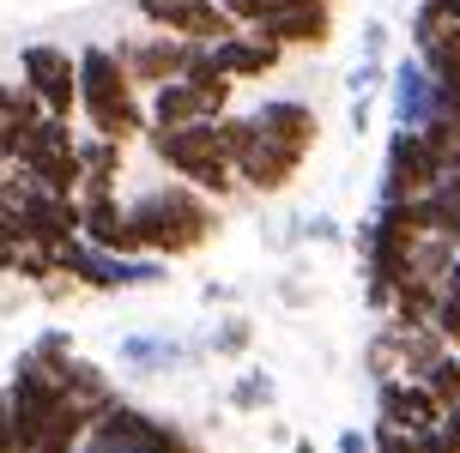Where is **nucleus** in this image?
Masks as SVG:
<instances>
[{"label": "nucleus", "mask_w": 460, "mask_h": 453, "mask_svg": "<svg viewBox=\"0 0 460 453\" xmlns=\"http://www.w3.org/2000/svg\"><path fill=\"white\" fill-rule=\"evenodd\" d=\"M128 218H134L146 254H158V260H188V254H200L218 236V200L188 187V181L139 187L128 200Z\"/></svg>", "instance_id": "1"}, {"label": "nucleus", "mask_w": 460, "mask_h": 453, "mask_svg": "<svg viewBox=\"0 0 460 453\" xmlns=\"http://www.w3.org/2000/svg\"><path fill=\"white\" fill-rule=\"evenodd\" d=\"M79 115H85L92 134L121 139V145H134V139L152 134L146 91L128 79L115 43H85V48H79Z\"/></svg>", "instance_id": "2"}, {"label": "nucleus", "mask_w": 460, "mask_h": 453, "mask_svg": "<svg viewBox=\"0 0 460 453\" xmlns=\"http://www.w3.org/2000/svg\"><path fill=\"white\" fill-rule=\"evenodd\" d=\"M146 145H152V158L170 170L176 181H188V187H200V194H212V200L225 205L243 181H236V158H230L225 134H218V121H188V127H152L146 134Z\"/></svg>", "instance_id": "3"}, {"label": "nucleus", "mask_w": 460, "mask_h": 453, "mask_svg": "<svg viewBox=\"0 0 460 453\" xmlns=\"http://www.w3.org/2000/svg\"><path fill=\"white\" fill-rule=\"evenodd\" d=\"M218 134H225V145H230V158H236V181L249 187V194H285L291 181L303 176V152H291L285 139H273V134H261L254 127V115H218Z\"/></svg>", "instance_id": "4"}, {"label": "nucleus", "mask_w": 460, "mask_h": 453, "mask_svg": "<svg viewBox=\"0 0 460 453\" xmlns=\"http://www.w3.org/2000/svg\"><path fill=\"white\" fill-rule=\"evenodd\" d=\"M55 266H61V278L67 284H79V291H146V284H164L170 278V260H158V254H110L97 248V242H85V236H73L67 248H55Z\"/></svg>", "instance_id": "5"}, {"label": "nucleus", "mask_w": 460, "mask_h": 453, "mask_svg": "<svg viewBox=\"0 0 460 453\" xmlns=\"http://www.w3.org/2000/svg\"><path fill=\"white\" fill-rule=\"evenodd\" d=\"M79 453H200V448L182 423H170V417L134 405V399H115L92 423V435L79 441Z\"/></svg>", "instance_id": "6"}, {"label": "nucleus", "mask_w": 460, "mask_h": 453, "mask_svg": "<svg viewBox=\"0 0 460 453\" xmlns=\"http://www.w3.org/2000/svg\"><path fill=\"white\" fill-rule=\"evenodd\" d=\"M455 152H442L430 134L418 127H394L388 145H382V181H376V200H418L430 181L442 176V163Z\"/></svg>", "instance_id": "7"}, {"label": "nucleus", "mask_w": 460, "mask_h": 453, "mask_svg": "<svg viewBox=\"0 0 460 453\" xmlns=\"http://www.w3.org/2000/svg\"><path fill=\"white\" fill-rule=\"evenodd\" d=\"M19 73L24 85L43 97L49 115H79V48H61V43H24L19 48Z\"/></svg>", "instance_id": "8"}, {"label": "nucleus", "mask_w": 460, "mask_h": 453, "mask_svg": "<svg viewBox=\"0 0 460 453\" xmlns=\"http://www.w3.org/2000/svg\"><path fill=\"white\" fill-rule=\"evenodd\" d=\"M134 13L152 30H170L182 43H225L230 30H243L218 0H134Z\"/></svg>", "instance_id": "9"}, {"label": "nucleus", "mask_w": 460, "mask_h": 453, "mask_svg": "<svg viewBox=\"0 0 460 453\" xmlns=\"http://www.w3.org/2000/svg\"><path fill=\"white\" fill-rule=\"evenodd\" d=\"M194 48L200 43H182V37H170V30H146V37H121L115 55H121V67H128V79H134L139 91H158V85H170V79L188 73Z\"/></svg>", "instance_id": "10"}, {"label": "nucleus", "mask_w": 460, "mask_h": 453, "mask_svg": "<svg viewBox=\"0 0 460 453\" xmlns=\"http://www.w3.org/2000/svg\"><path fill=\"white\" fill-rule=\"evenodd\" d=\"M79 236L97 242V248H110V254H146L134 218H128L121 187H97V181L79 187Z\"/></svg>", "instance_id": "11"}, {"label": "nucleus", "mask_w": 460, "mask_h": 453, "mask_svg": "<svg viewBox=\"0 0 460 453\" xmlns=\"http://www.w3.org/2000/svg\"><path fill=\"white\" fill-rule=\"evenodd\" d=\"M412 55L437 73L442 85H460V19L455 13H437L430 0L412 6Z\"/></svg>", "instance_id": "12"}, {"label": "nucleus", "mask_w": 460, "mask_h": 453, "mask_svg": "<svg viewBox=\"0 0 460 453\" xmlns=\"http://www.w3.org/2000/svg\"><path fill=\"white\" fill-rule=\"evenodd\" d=\"M388 109H394V127H430L437 121V73L424 67L418 55H400L388 73Z\"/></svg>", "instance_id": "13"}, {"label": "nucleus", "mask_w": 460, "mask_h": 453, "mask_svg": "<svg viewBox=\"0 0 460 453\" xmlns=\"http://www.w3.org/2000/svg\"><path fill=\"white\" fill-rule=\"evenodd\" d=\"M376 417L382 423H394V430H437L442 423V405L437 393L424 381H412V375H388V381H376Z\"/></svg>", "instance_id": "14"}, {"label": "nucleus", "mask_w": 460, "mask_h": 453, "mask_svg": "<svg viewBox=\"0 0 460 453\" xmlns=\"http://www.w3.org/2000/svg\"><path fill=\"white\" fill-rule=\"evenodd\" d=\"M291 48L273 43L267 30H254V24H243V30H230L225 43H212V61L243 85V79H267V73H279V61H285Z\"/></svg>", "instance_id": "15"}, {"label": "nucleus", "mask_w": 460, "mask_h": 453, "mask_svg": "<svg viewBox=\"0 0 460 453\" xmlns=\"http://www.w3.org/2000/svg\"><path fill=\"white\" fill-rule=\"evenodd\" d=\"M254 127L261 134H273V139H285L291 152H315V139H322V115H315V103H303V97H261L254 103Z\"/></svg>", "instance_id": "16"}, {"label": "nucleus", "mask_w": 460, "mask_h": 453, "mask_svg": "<svg viewBox=\"0 0 460 453\" xmlns=\"http://www.w3.org/2000/svg\"><path fill=\"white\" fill-rule=\"evenodd\" d=\"M254 30H267L285 48H327L333 43V6H273Z\"/></svg>", "instance_id": "17"}, {"label": "nucleus", "mask_w": 460, "mask_h": 453, "mask_svg": "<svg viewBox=\"0 0 460 453\" xmlns=\"http://www.w3.org/2000/svg\"><path fill=\"white\" fill-rule=\"evenodd\" d=\"M418 205H424V236H448V242H460V152L442 163V176L418 194Z\"/></svg>", "instance_id": "18"}, {"label": "nucleus", "mask_w": 460, "mask_h": 453, "mask_svg": "<svg viewBox=\"0 0 460 453\" xmlns=\"http://www.w3.org/2000/svg\"><path fill=\"white\" fill-rule=\"evenodd\" d=\"M194 357V344L170 339V333H128L121 339V362L134 369V375H164V369H176V362Z\"/></svg>", "instance_id": "19"}, {"label": "nucleus", "mask_w": 460, "mask_h": 453, "mask_svg": "<svg viewBox=\"0 0 460 453\" xmlns=\"http://www.w3.org/2000/svg\"><path fill=\"white\" fill-rule=\"evenodd\" d=\"M146 109H152V127H188V121H212L207 97L188 85V79H170V85L146 91Z\"/></svg>", "instance_id": "20"}, {"label": "nucleus", "mask_w": 460, "mask_h": 453, "mask_svg": "<svg viewBox=\"0 0 460 453\" xmlns=\"http://www.w3.org/2000/svg\"><path fill=\"white\" fill-rule=\"evenodd\" d=\"M437 296H442V284H430V278H418V272H412V278L394 291V309L382 320H388V327H400V333L430 327V320H437Z\"/></svg>", "instance_id": "21"}, {"label": "nucleus", "mask_w": 460, "mask_h": 453, "mask_svg": "<svg viewBox=\"0 0 460 453\" xmlns=\"http://www.w3.org/2000/svg\"><path fill=\"white\" fill-rule=\"evenodd\" d=\"M92 423H97V411L92 405H79V399H61V411L49 417V430H43V441H37V453H79V441L92 435Z\"/></svg>", "instance_id": "22"}, {"label": "nucleus", "mask_w": 460, "mask_h": 453, "mask_svg": "<svg viewBox=\"0 0 460 453\" xmlns=\"http://www.w3.org/2000/svg\"><path fill=\"white\" fill-rule=\"evenodd\" d=\"M79 163H85V181L97 187H121V170H128V145L121 139H103V134H79Z\"/></svg>", "instance_id": "23"}, {"label": "nucleus", "mask_w": 460, "mask_h": 453, "mask_svg": "<svg viewBox=\"0 0 460 453\" xmlns=\"http://www.w3.org/2000/svg\"><path fill=\"white\" fill-rule=\"evenodd\" d=\"M394 333H400V327H394ZM448 351H455V344L442 339L437 327H412V333H400V375L424 381V375H430V369H437Z\"/></svg>", "instance_id": "24"}, {"label": "nucleus", "mask_w": 460, "mask_h": 453, "mask_svg": "<svg viewBox=\"0 0 460 453\" xmlns=\"http://www.w3.org/2000/svg\"><path fill=\"white\" fill-rule=\"evenodd\" d=\"M442 152H460V85H442L437 79V121L424 127Z\"/></svg>", "instance_id": "25"}, {"label": "nucleus", "mask_w": 460, "mask_h": 453, "mask_svg": "<svg viewBox=\"0 0 460 453\" xmlns=\"http://www.w3.org/2000/svg\"><path fill=\"white\" fill-rule=\"evenodd\" d=\"M364 369H369V381H388V375H400V333H394L388 320L369 333V344H364Z\"/></svg>", "instance_id": "26"}, {"label": "nucleus", "mask_w": 460, "mask_h": 453, "mask_svg": "<svg viewBox=\"0 0 460 453\" xmlns=\"http://www.w3.org/2000/svg\"><path fill=\"white\" fill-rule=\"evenodd\" d=\"M279 399V387L267 369H243L236 375V387H230V411H267Z\"/></svg>", "instance_id": "27"}, {"label": "nucleus", "mask_w": 460, "mask_h": 453, "mask_svg": "<svg viewBox=\"0 0 460 453\" xmlns=\"http://www.w3.org/2000/svg\"><path fill=\"white\" fill-rule=\"evenodd\" d=\"M430 327H437L442 339H448V344L460 351V260L448 266V278H442V296H437V320H430Z\"/></svg>", "instance_id": "28"}, {"label": "nucleus", "mask_w": 460, "mask_h": 453, "mask_svg": "<svg viewBox=\"0 0 460 453\" xmlns=\"http://www.w3.org/2000/svg\"><path fill=\"white\" fill-rule=\"evenodd\" d=\"M254 344V320L249 315H225L212 327V357H243Z\"/></svg>", "instance_id": "29"}, {"label": "nucleus", "mask_w": 460, "mask_h": 453, "mask_svg": "<svg viewBox=\"0 0 460 453\" xmlns=\"http://www.w3.org/2000/svg\"><path fill=\"white\" fill-rule=\"evenodd\" d=\"M37 121L43 115H13L6 109V121H0V163H19L24 145H31V134H37Z\"/></svg>", "instance_id": "30"}, {"label": "nucleus", "mask_w": 460, "mask_h": 453, "mask_svg": "<svg viewBox=\"0 0 460 453\" xmlns=\"http://www.w3.org/2000/svg\"><path fill=\"white\" fill-rule=\"evenodd\" d=\"M424 387L437 393V405H442V411H455V405H460V351H448V357H442L437 369L424 375Z\"/></svg>", "instance_id": "31"}, {"label": "nucleus", "mask_w": 460, "mask_h": 453, "mask_svg": "<svg viewBox=\"0 0 460 453\" xmlns=\"http://www.w3.org/2000/svg\"><path fill=\"white\" fill-rule=\"evenodd\" d=\"M388 61H369V55H364V61H358V67H351V73H345V91H351V97H376V91H388Z\"/></svg>", "instance_id": "32"}, {"label": "nucleus", "mask_w": 460, "mask_h": 453, "mask_svg": "<svg viewBox=\"0 0 460 453\" xmlns=\"http://www.w3.org/2000/svg\"><path fill=\"white\" fill-rule=\"evenodd\" d=\"M31 351H37V357H49V362H73V357H79L67 327H43V333L31 339Z\"/></svg>", "instance_id": "33"}, {"label": "nucleus", "mask_w": 460, "mask_h": 453, "mask_svg": "<svg viewBox=\"0 0 460 453\" xmlns=\"http://www.w3.org/2000/svg\"><path fill=\"white\" fill-rule=\"evenodd\" d=\"M364 55H369V61H388V24H382V19L364 24Z\"/></svg>", "instance_id": "34"}, {"label": "nucleus", "mask_w": 460, "mask_h": 453, "mask_svg": "<svg viewBox=\"0 0 460 453\" xmlns=\"http://www.w3.org/2000/svg\"><path fill=\"white\" fill-rule=\"evenodd\" d=\"M303 236H309V242H340V224H333V218H303Z\"/></svg>", "instance_id": "35"}, {"label": "nucleus", "mask_w": 460, "mask_h": 453, "mask_svg": "<svg viewBox=\"0 0 460 453\" xmlns=\"http://www.w3.org/2000/svg\"><path fill=\"white\" fill-rule=\"evenodd\" d=\"M437 435H442V448H448V453H460V405H455V411H442Z\"/></svg>", "instance_id": "36"}, {"label": "nucleus", "mask_w": 460, "mask_h": 453, "mask_svg": "<svg viewBox=\"0 0 460 453\" xmlns=\"http://www.w3.org/2000/svg\"><path fill=\"white\" fill-rule=\"evenodd\" d=\"M369 115H376V97H351V134H369Z\"/></svg>", "instance_id": "37"}, {"label": "nucleus", "mask_w": 460, "mask_h": 453, "mask_svg": "<svg viewBox=\"0 0 460 453\" xmlns=\"http://www.w3.org/2000/svg\"><path fill=\"white\" fill-rule=\"evenodd\" d=\"M340 453H376L369 430H340Z\"/></svg>", "instance_id": "38"}, {"label": "nucleus", "mask_w": 460, "mask_h": 453, "mask_svg": "<svg viewBox=\"0 0 460 453\" xmlns=\"http://www.w3.org/2000/svg\"><path fill=\"white\" fill-rule=\"evenodd\" d=\"M430 6H437V13H455V19H460V0H430Z\"/></svg>", "instance_id": "39"}, {"label": "nucleus", "mask_w": 460, "mask_h": 453, "mask_svg": "<svg viewBox=\"0 0 460 453\" xmlns=\"http://www.w3.org/2000/svg\"><path fill=\"white\" fill-rule=\"evenodd\" d=\"M291 453H315V441H309V435H297V441H291Z\"/></svg>", "instance_id": "40"}, {"label": "nucleus", "mask_w": 460, "mask_h": 453, "mask_svg": "<svg viewBox=\"0 0 460 453\" xmlns=\"http://www.w3.org/2000/svg\"><path fill=\"white\" fill-rule=\"evenodd\" d=\"M13 254H19V248H0V272H13Z\"/></svg>", "instance_id": "41"}, {"label": "nucleus", "mask_w": 460, "mask_h": 453, "mask_svg": "<svg viewBox=\"0 0 460 453\" xmlns=\"http://www.w3.org/2000/svg\"><path fill=\"white\" fill-rule=\"evenodd\" d=\"M6 91H13V85H0V121H6Z\"/></svg>", "instance_id": "42"}, {"label": "nucleus", "mask_w": 460, "mask_h": 453, "mask_svg": "<svg viewBox=\"0 0 460 453\" xmlns=\"http://www.w3.org/2000/svg\"><path fill=\"white\" fill-rule=\"evenodd\" d=\"M0 453H19V448H0Z\"/></svg>", "instance_id": "43"}]
</instances>
